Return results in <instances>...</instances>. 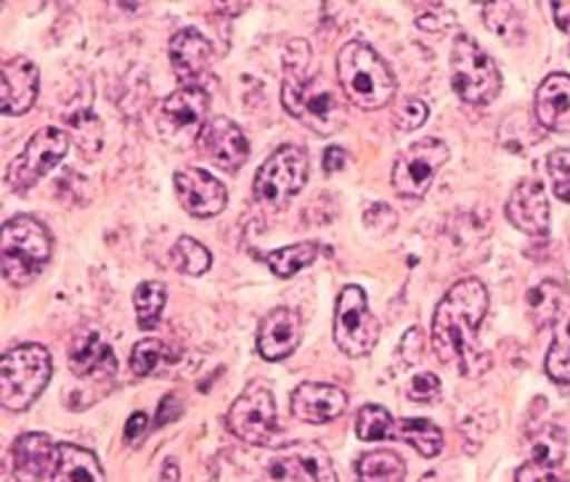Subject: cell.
<instances>
[{
	"label": "cell",
	"mask_w": 570,
	"mask_h": 482,
	"mask_svg": "<svg viewBox=\"0 0 570 482\" xmlns=\"http://www.w3.org/2000/svg\"><path fill=\"white\" fill-rule=\"evenodd\" d=\"M489 313V292L478 278H462L446 292L433 316V351L462 376L481 372L478 329Z\"/></svg>",
	"instance_id": "6da1fadb"
},
{
	"label": "cell",
	"mask_w": 570,
	"mask_h": 482,
	"mask_svg": "<svg viewBox=\"0 0 570 482\" xmlns=\"http://www.w3.org/2000/svg\"><path fill=\"white\" fill-rule=\"evenodd\" d=\"M337 77L345 99L364 111L385 109L395 99V75L391 67L361 40H351L340 48Z\"/></svg>",
	"instance_id": "7a4b0ae2"
},
{
	"label": "cell",
	"mask_w": 570,
	"mask_h": 482,
	"mask_svg": "<svg viewBox=\"0 0 570 482\" xmlns=\"http://www.w3.org/2000/svg\"><path fill=\"white\" fill-rule=\"evenodd\" d=\"M53 242L46 226L30 215L3 223V278L13 286H27L51 263Z\"/></svg>",
	"instance_id": "3957f363"
},
{
	"label": "cell",
	"mask_w": 570,
	"mask_h": 482,
	"mask_svg": "<svg viewBox=\"0 0 570 482\" xmlns=\"http://www.w3.org/2000/svg\"><path fill=\"white\" fill-rule=\"evenodd\" d=\"M53 374L51 353L43 345H19L0 361V403L6 411H24L38 401Z\"/></svg>",
	"instance_id": "277c9868"
},
{
	"label": "cell",
	"mask_w": 570,
	"mask_h": 482,
	"mask_svg": "<svg viewBox=\"0 0 570 482\" xmlns=\"http://www.w3.org/2000/svg\"><path fill=\"white\" fill-rule=\"evenodd\" d=\"M282 104L295 120L318 136H332L343 125V104L322 75L284 77Z\"/></svg>",
	"instance_id": "5b68a950"
},
{
	"label": "cell",
	"mask_w": 570,
	"mask_h": 482,
	"mask_svg": "<svg viewBox=\"0 0 570 482\" xmlns=\"http://www.w3.org/2000/svg\"><path fill=\"white\" fill-rule=\"evenodd\" d=\"M451 88L472 107H485L502 90V72L497 61L470 35H456L451 46Z\"/></svg>",
	"instance_id": "8992f818"
},
{
	"label": "cell",
	"mask_w": 570,
	"mask_h": 482,
	"mask_svg": "<svg viewBox=\"0 0 570 482\" xmlns=\"http://www.w3.org/2000/svg\"><path fill=\"white\" fill-rule=\"evenodd\" d=\"M228 430L249 445H271L279 437V414H276L274 390L263 382H249L226 414Z\"/></svg>",
	"instance_id": "52a82bcc"
},
{
	"label": "cell",
	"mask_w": 570,
	"mask_h": 482,
	"mask_svg": "<svg viewBox=\"0 0 570 482\" xmlns=\"http://www.w3.org/2000/svg\"><path fill=\"white\" fill-rule=\"evenodd\" d=\"M335 342L347 358H364L380 340V321L370 311V299L361 286L351 284L340 292L335 307Z\"/></svg>",
	"instance_id": "ba28073f"
},
{
	"label": "cell",
	"mask_w": 570,
	"mask_h": 482,
	"mask_svg": "<svg viewBox=\"0 0 570 482\" xmlns=\"http://www.w3.org/2000/svg\"><path fill=\"white\" fill-rule=\"evenodd\" d=\"M308 180V154L301 146H279L255 173V199L261 205L282 207L303 191Z\"/></svg>",
	"instance_id": "9c48e42d"
},
{
	"label": "cell",
	"mask_w": 570,
	"mask_h": 482,
	"mask_svg": "<svg viewBox=\"0 0 570 482\" xmlns=\"http://www.w3.org/2000/svg\"><path fill=\"white\" fill-rule=\"evenodd\" d=\"M210 99L199 86H184L170 94L157 111V130L173 146L197 144L207 125Z\"/></svg>",
	"instance_id": "30bf717a"
},
{
	"label": "cell",
	"mask_w": 570,
	"mask_h": 482,
	"mask_svg": "<svg viewBox=\"0 0 570 482\" xmlns=\"http://www.w3.org/2000/svg\"><path fill=\"white\" fill-rule=\"evenodd\" d=\"M449 163V146L441 138H422L399 154L393 165V188L406 199H422L441 167Z\"/></svg>",
	"instance_id": "8fae6325"
},
{
	"label": "cell",
	"mask_w": 570,
	"mask_h": 482,
	"mask_svg": "<svg viewBox=\"0 0 570 482\" xmlns=\"http://www.w3.org/2000/svg\"><path fill=\"white\" fill-rule=\"evenodd\" d=\"M67 151H69L67 130L61 128L38 130L30 141H27L24 151L9 165L6 184H9L13 191H27V188H32L40 178L48 176V173L65 159Z\"/></svg>",
	"instance_id": "7c38bea8"
},
{
	"label": "cell",
	"mask_w": 570,
	"mask_h": 482,
	"mask_svg": "<svg viewBox=\"0 0 570 482\" xmlns=\"http://www.w3.org/2000/svg\"><path fill=\"white\" fill-rule=\"evenodd\" d=\"M173 184H176L180 207L194 218H213V215L224 213L228 205L226 186L202 167H186V170L176 173Z\"/></svg>",
	"instance_id": "4fadbf2b"
},
{
	"label": "cell",
	"mask_w": 570,
	"mask_h": 482,
	"mask_svg": "<svg viewBox=\"0 0 570 482\" xmlns=\"http://www.w3.org/2000/svg\"><path fill=\"white\" fill-rule=\"evenodd\" d=\"M303 340V316L292 307H274L257 326V353L263 361H284Z\"/></svg>",
	"instance_id": "5bb4252c"
},
{
	"label": "cell",
	"mask_w": 570,
	"mask_h": 482,
	"mask_svg": "<svg viewBox=\"0 0 570 482\" xmlns=\"http://www.w3.org/2000/svg\"><path fill=\"white\" fill-rule=\"evenodd\" d=\"M40 72L24 56L6 59L0 67V109L6 117H19L38 101Z\"/></svg>",
	"instance_id": "9a60e30c"
},
{
	"label": "cell",
	"mask_w": 570,
	"mask_h": 482,
	"mask_svg": "<svg viewBox=\"0 0 570 482\" xmlns=\"http://www.w3.org/2000/svg\"><path fill=\"white\" fill-rule=\"evenodd\" d=\"M59 464V443L43 432H24L11 445V466L17 482H40L53 478Z\"/></svg>",
	"instance_id": "2e32d148"
},
{
	"label": "cell",
	"mask_w": 570,
	"mask_h": 482,
	"mask_svg": "<svg viewBox=\"0 0 570 482\" xmlns=\"http://www.w3.org/2000/svg\"><path fill=\"white\" fill-rule=\"evenodd\" d=\"M197 144L226 173H236L249 157L247 136L228 117H215V120L207 122Z\"/></svg>",
	"instance_id": "e0dca14e"
},
{
	"label": "cell",
	"mask_w": 570,
	"mask_h": 482,
	"mask_svg": "<svg viewBox=\"0 0 570 482\" xmlns=\"http://www.w3.org/2000/svg\"><path fill=\"white\" fill-rule=\"evenodd\" d=\"M347 409V393L335 384L303 382L292 393V414L305 424H326L343 416Z\"/></svg>",
	"instance_id": "ac0fdd59"
},
{
	"label": "cell",
	"mask_w": 570,
	"mask_h": 482,
	"mask_svg": "<svg viewBox=\"0 0 570 482\" xmlns=\"http://www.w3.org/2000/svg\"><path fill=\"white\" fill-rule=\"evenodd\" d=\"M507 218L514 228L531 236L549 234V199L539 180H523L507 201Z\"/></svg>",
	"instance_id": "d6986e66"
},
{
	"label": "cell",
	"mask_w": 570,
	"mask_h": 482,
	"mask_svg": "<svg viewBox=\"0 0 570 482\" xmlns=\"http://www.w3.org/2000/svg\"><path fill=\"white\" fill-rule=\"evenodd\" d=\"M213 43L194 27H186L173 35L170 40V65L173 72L178 75V80H184L186 86H191L194 80H199L213 65Z\"/></svg>",
	"instance_id": "ffe728a7"
},
{
	"label": "cell",
	"mask_w": 570,
	"mask_h": 482,
	"mask_svg": "<svg viewBox=\"0 0 570 482\" xmlns=\"http://www.w3.org/2000/svg\"><path fill=\"white\" fill-rule=\"evenodd\" d=\"M537 122L549 132H570V75L554 72L537 90Z\"/></svg>",
	"instance_id": "44dd1931"
},
{
	"label": "cell",
	"mask_w": 570,
	"mask_h": 482,
	"mask_svg": "<svg viewBox=\"0 0 570 482\" xmlns=\"http://www.w3.org/2000/svg\"><path fill=\"white\" fill-rule=\"evenodd\" d=\"M69 368L82 380H101L117 372L115 351L99 332H82L75 337L69 351Z\"/></svg>",
	"instance_id": "7402d4cb"
},
{
	"label": "cell",
	"mask_w": 570,
	"mask_h": 482,
	"mask_svg": "<svg viewBox=\"0 0 570 482\" xmlns=\"http://www.w3.org/2000/svg\"><path fill=\"white\" fill-rule=\"evenodd\" d=\"M53 482H107V478H104L96 453L72 443H59V464L53 472Z\"/></svg>",
	"instance_id": "603a6c76"
},
{
	"label": "cell",
	"mask_w": 570,
	"mask_h": 482,
	"mask_svg": "<svg viewBox=\"0 0 570 482\" xmlns=\"http://www.w3.org/2000/svg\"><path fill=\"white\" fill-rule=\"evenodd\" d=\"M284 451L295 461V470L301 474V482H337V472L332 466L330 453L318 449L314 443H287Z\"/></svg>",
	"instance_id": "cb8c5ba5"
},
{
	"label": "cell",
	"mask_w": 570,
	"mask_h": 482,
	"mask_svg": "<svg viewBox=\"0 0 570 482\" xmlns=\"http://www.w3.org/2000/svg\"><path fill=\"white\" fill-rule=\"evenodd\" d=\"M562 303H566V289L558 282H541L525 295L528 316H531L533 326H539V329L552 326L558 321Z\"/></svg>",
	"instance_id": "d4e9b609"
},
{
	"label": "cell",
	"mask_w": 570,
	"mask_h": 482,
	"mask_svg": "<svg viewBox=\"0 0 570 482\" xmlns=\"http://www.w3.org/2000/svg\"><path fill=\"white\" fill-rule=\"evenodd\" d=\"M395 435L414 445L425 459H433L443 451V432L430 419H399Z\"/></svg>",
	"instance_id": "484cf974"
},
{
	"label": "cell",
	"mask_w": 570,
	"mask_h": 482,
	"mask_svg": "<svg viewBox=\"0 0 570 482\" xmlns=\"http://www.w3.org/2000/svg\"><path fill=\"white\" fill-rule=\"evenodd\" d=\"M316 257H318V244L301 242V244H292V247H282V249H274V253H266L263 255V260H266L274 276L292 278L295 274H301L303 268H308Z\"/></svg>",
	"instance_id": "4316f807"
},
{
	"label": "cell",
	"mask_w": 570,
	"mask_h": 482,
	"mask_svg": "<svg viewBox=\"0 0 570 482\" xmlns=\"http://www.w3.org/2000/svg\"><path fill=\"white\" fill-rule=\"evenodd\" d=\"M358 482H403L406 464L393 451H372L358 459Z\"/></svg>",
	"instance_id": "83f0119b"
},
{
	"label": "cell",
	"mask_w": 570,
	"mask_h": 482,
	"mask_svg": "<svg viewBox=\"0 0 570 482\" xmlns=\"http://www.w3.org/2000/svg\"><path fill=\"white\" fill-rule=\"evenodd\" d=\"M165 303H168V289H165L163 282H144L136 286L134 307L138 326H141L144 332H151L159 324Z\"/></svg>",
	"instance_id": "f1b7e54d"
},
{
	"label": "cell",
	"mask_w": 570,
	"mask_h": 482,
	"mask_svg": "<svg viewBox=\"0 0 570 482\" xmlns=\"http://www.w3.org/2000/svg\"><path fill=\"white\" fill-rule=\"evenodd\" d=\"M483 22L493 35L504 38L507 43H520L525 38L523 19L512 3H489L483 6Z\"/></svg>",
	"instance_id": "f546056e"
},
{
	"label": "cell",
	"mask_w": 570,
	"mask_h": 482,
	"mask_svg": "<svg viewBox=\"0 0 570 482\" xmlns=\"http://www.w3.org/2000/svg\"><path fill=\"white\" fill-rule=\"evenodd\" d=\"M566 451H568L566 430L554 427V424H544V427L531 437V461H539V464L562 466V461H566Z\"/></svg>",
	"instance_id": "4dcf8cb0"
},
{
	"label": "cell",
	"mask_w": 570,
	"mask_h": 482,
	"mask_svg": "<svg viewBox=\"0 0 570 482\" xmlns=\"http://www.w3.org/2000/svg\"><path fill=\"white\" fill-rule=\"evenodd\" d=\"M544 366L549 380L558 384H570V316L562 324H558Z\"/></svg>",
	"instance_id": "1f68e13d"
},
{
	"label": "cell",
	"mask_w": 570,
	"mask_h": 482,
	"mask_svg": "<svg viewBox=\"0 0 570 482\" xmlns=\"http://www.w3.org/2000/svg\"><path fill=\"white\" fill-rule=\"evenodd\" d=\"M356 435L364 443L387 440L395 435V419L385 406H364L356 416Z\"/></svg>",
	"instance_id": "d6a6232c"
},
{
	"label": "cell",
	"mask_w": 570,
	"mask_h": 482,
	"mask_svg": "<svg viewBox=\"0 0 570 482\" xmlns=\"http://www.w3.org/2000/svg\"><path fill=\"white\" fill-rule=\"evenodd\" d=\"M165 361H170L165 342L141 340L134 347V355H130V368H134L136 376H151Z\"/></svg>",
	"instance_id": "836d02e7"
},
{
	"label": "cell",
	"mask_w": 570,
	"mask_h": 482,
	"mask_svg": "<svg viewBox=\"0 0 570 482\" xmlns=\"http://www.w3.org/2000/svg\"><path fill=\"white\" fill-rule=\"evenodd\" d=\"M176 260L184 274L202 276V274H207V268H210L213 257H210V253H207L205 244L191 239V236H180L176 244Z\"/></svg>",
	"instance_id": "e575fe53"
},
{
	"label": "cell",
	"mask_w": 570,
	"mask_h": 482,
	"mask_svg": "<svg viewBox=\"0 0 570 482\" xmlns=\"http://www.w3.org/2000/svg\"><path fill=\"white\" fill-rule=\"evenodd\" d=\"M547 170L560 201L570 205V149H554L547 157Z\"/></svg>",
	"instance_id": "d590c367"
},
{
	"label": "cell",
	"mask_w": 570,
	"mask_h": 482,
	"mask_svg": "<svg viewBox=\"0 0 570 482\" xmlns=\"http://www.w3.org/2000/svg\"><path fill=\"white\" fill-rule=\"evenodd\" d=\"M393 122L399 130H416L420 125L428 122V104L420 99H403L395 107Z\"/></svg>",
	"instance_id": "8d00e7d4"
},
{
	"label": "cell",
	"mask_w": 570,
	"mask_h": 482,
	"mask_svg": "<svg viewBox=\"0 0 570 482\" xmlns=\"http://www.w3.org/2000/svg\"><path fill=\"white\" fill-rule=\"evenodd\" d=\"M441 380H438L435 374H416L412 382H409V401L414 403H425V406H430V403H438L441 401Z\"/></svg>",
	"instance_id": "74e56055"
},
{
	"label": "cell",
	"mask_w": 570,
	"mask_h": 482,
	"mask_svg": "<svg viewBox=\"0 0 570 482\" xmlns=\"http://www.w3.org/2000/svg\"><path fill=\"white\" fill-rule=\"evenodd\" d=\"M311 67V46L305 40H289L284 53V77H305Z\"/></svg>",
	"instance_id": "f35d334b"
},
{
	"label": "cell",
	"mask_w": 570,
	"mask_h": 482,
	"mask_svg": "<svg viewBox=\"0 0 570 482\" xmlns=\"http://www.w3.org/2000/svg\"><path fill=\"white\" fill-rule=\"evenodd\" d=\"M518 482H568V474L562 472V466L552 464H539V461H525L514 474Z\"/></svg>",
	"instance_id": "ab89813d"
},
{
	"label": "cell",
	"mask_w": 570,
	"mask_h": 482,
	"mask_svg": "<svg viewBox=\"0 0 570 482\" xmlns=\"http://www.w3.org/2000/svg\"><path fill=\"white\" fill-rule=\"evenodd\" d=\"M422 353H425V332H422L420 326H412V329L403 334L399 345L401 366H414V363H420Z\"/></svg>",
	"instance_id": "60d3db41"
},
{
	"label": "cell",
	"mask_w": 570,
	"mask_h": 482,
	"mask_svg": "<svg viewBox=\"0 0 570 482\" xmlns=\"http://www.w3.org/2000/svg\"><path fill=\"white\" fill-rule=\"evenodd\" d=\"M364 223H366V228L374 230V234H391V230L399 226V215L380 201V205H372L370 209H366Z\"/></svg>",
	"instance_id": "b9f144b4"
},
{
	"label": "cell",
	"mask_w": 570,
	"mask_h": 482,
	"mask_svg": "<svg viewBox=\"0 0 570 482\" xmlns=\"http://www.w3.org/2000/svg\"><path fill=\"white\" fill-rule=\"evenodd\" d=\"M416 24L428 32H443L456 24V13H451L446 6H433V11L420 13V17H416Z\"/></svg>",
	"instance_id": "7bdbcfd3"
},
{
	"label": "cell",
	"mask_w": 570,
	"mask_h": 482,
	"mask_svg": "<svg viewBox=\"0 0 570 482\" xmlns=\"http://www.w3.org/2000/svg\"><path fill=\"white\" fill-rule=\"evenodd\" d=\"M146 430H149V416H146L144 411H136V414L128 419V424H125V440H128V443H138Z\"/></svg>",
	"instance_id": "ee69618b"
},
{
	"label": "cell",
	"mask_w": 570,
	"mask_h": 482,
	"mask_svg": "<svg viewBox=\"0 0 570 482\" xmlns=\"http://www.w3.org/2000/svg\"><path fill=\"white\" fill-rule=\"evenodd\" d=\"M347 165V151L340 149V146H330V149L324 151V173L326 176H335V173L345 170Z\"/></svg>",
	"instance_id": "f6af8a7d"
},
{
	"label": "cell",
	"mask_w": 570,
	"mask_h": 482,
	"mask_svg": "<svg viewBox=\"0 0 570 482\" xmlns=\"http://www.w3.org/2000/svg\"><path fill=\"white\" fill-rule=\"evenodd\" d=\"M552 13L554 24H558L562 32L570 35V0H566V3H552Z\"/></svg>",
	"instance_id": "bcb514c9"
},
{
	"label": "cell",
	"mask_w": 570,
	"mask_h": 482,
	"mask_svg": "<svg viewBox=\"0 0 570 482\" xmlns=\"http://www.w3.org/2000/svg\"><path fill=\"white\" fill-rule=\"evenodd\" d=\"M173 403H176V395H168L163 403H159V411H157V427H163V424L173 422V419H178L180 411H170Z\"/></svg>",
	"instance_id": "7dc6e473"
},
{
	"label": "cell",
	"mask_w": 570,
	"mask_h": 482,
	"mask_svg": "<svg viewBox=\"0 0 570 482\" xmlns=\"http://www.w3.org/2000/svg\"><path fill=\"white\" fill-rule=\"evenodd\" d=\"M178 478H180V470L176 461H165L163 478H159V482H178Z\"/></svg>",
	"instance_id": "c3c4849f"
},
{
	"label": "cell",
	"mask_w": 570,
	"mask_h": 482,
	"mask_svg": "<svg viewBox=\"0 0 570 482\" xmlns=\"http://www.w3.org/2000/svg\"><path fill=\"white\" fill-rule=\"evenodd\" d=\"M420 482H438V478H435V474H433V472H428V474H425V478H422Z\"/></svg>",
	"instance_id": "681fc988"
}]
</instances>
